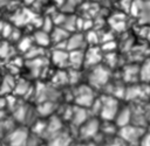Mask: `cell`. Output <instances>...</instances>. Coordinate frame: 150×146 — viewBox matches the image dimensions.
Returning a JSON list of instances; mask_svg holds the SVG:
<instances>
[{"label":"cell","instance_id":"d590c367","mask_svg":"<svg viewBox=\"0 0 150 146\" xmlns=\"http://www.w3.org/2000/svg\"><path fill=\"white\" fill-rule=\"evenodd\" d=\"M11 46L8 42H5V41H1L0 42V57L1 58H6L8 56H11Z\"/></svg>","mask_w":150,"mask_h":146},{"label":"cell","instance_id":"f1b7e54d","mask_svg":"<svg viewBox=\"0 0 150 146\" xmlns=\"http://www.w3.org/2000/svg\"><path fill=\"white\" fill-rule=\"evenodd\" d=\"M46 127H47V121L45 120H36L33 125H32V133L39 135V137H43L45 132H46Z\"/></svg>","mask_w":150,"mask_h":146},{"label":"cell","instance_id":"c3c4849f","mask_svg":"<svg viewBox=\"0 0 150 146\" xmlns=\"http://www.w3.org/2000/svg\"><path fill=\"white\" fill-rule=\"evenodd\" d=\"M5 118H6V112H5V110H0V121L4 120Z\"/></svg>","mask_w":150,"mask_h":146},{"label":"cell","instance_id":"d6986e66","mask_svg":"<svg viewBox=\"0 0 150 146\" xmlns=\"http://www.w3.org/2000/svg\"><path fill=\"white\" fill-rule=\"evenodd\" d=\"M15 79L12 75H6L0 84V96H7L11 95V92L14 91L15 88Z\"/></svg>","mask_w":150,"mask_h":146},{"label":"cell","instance_id":"9c48e42d","mask_svg":"<svg viewBox=\"0 0 150 146\" xmlns=\"http://www.w3.org/2000/svg\"><path fill=\"white\" fill-rule=\"evenodd\" d=\"M90 118V113H89V109L87 107H82L79 105H74V110H73V117L70 119L71 125L75 127H80L84 121H87Z\"/></svg>","mask_w":150,"mask_h":146},{"label":"cell","instance_id":"5b68a950","mask_svg":"<svg viewBox=\"0 0 150 146\" xmlns=\"http://www.w3.org/2000/svg\"><path fill=\"white\" fill-rule=\"evenodd\" d=\"M34 98L38 103L41 102H56L61 97V92L53 84L38 83L34 91Z\"/></svg>","mask_w":150,"mask_h":146},{"label":"cell","instance_id":"f546056e","mask_svg":"<svg viewBox=\"0 0 150 146\" xmlns=\"http://www.w3.org/2000/svg\"><path fill=\"white\" fill-rule=\"evenodd\" d=\"M43 47H38V46H32L30 49L25 54L26 55V58L27 60H30V58H36V57H43Z\"/></svg>","mask_w":150,"mask_h":146},{"label":"cell","instance_id":"d6a6232c","mask_svg":"<svg viewBox=\"0 0 150 146\" xmlns=\"http://www.w3.org/2000/svg\"><path fill=\"white\" fill-rule=\"evenodd\" d=\"M82 2V0H66V2L62 5V7H61V11L64 13V12H67V13H70V12H73L74 9H75V7H77Z\"/></svg>","mask_w":150,"mask_h":146},{"label":"cell","instance_id":"44dd1931","mask_svg":"<svg viewBox=\"0 0 150 146\" xmlns=\"http://www.w3.org/2000/svg\"><path fill=\"white\" fill-rule=\"evenodd\" d=\"M29 109H30V107H29L26 103H19V102H18L16 106L13 109V117H14V119H15L16 121L25 123Z\"/></svg>","mask_w":150,"mask_h":146},{"label":"cell","instance_id":"f6af8a7d","mask_svg":"<svg viewBox=\"0 0 150 146\" xmlns=\"http://www.w3.org/2000/svg\"><path fill=\"white\" fill-rule=\"evenodd\" d=\"M76 146H98L94 140H82L81 142L76 144Z\"/></svg>","mask_w":150,"mask_h":146},{"label":"cell","instance_id":"60d3db41","mask_svg":"<svg viewBox=\"0 0 150 146\" xmlns=\"http://www.w3.org/2000/svg\"><path fill=\"white\" fill-rule=\"evenodd\" d=\"M12 32H13V27H12L11 25H8V23H4L2 29H1V34H2V36L6 37V39H9Z\"/></svg>","mask_w":150,"mask_h":146},{"label":"cell","instance_id":"5bb4252c","mask_svg":"<svg viewBox=\"0 0 150 146\" xmlns=\"http://www.w3.org/2000/svg\"><path fill=\"white\" fill-rule=\"evenodd\" d=\"M73 144V139L69 132L62 130L50 139H48L47 146H70Z\"/></svg>","mask_w":150,"mask_h":146},{"label":"cell","instance_id":"8d00e7d4","mask_svg":"<svg viewBox=\"0 0 150 146\" xmlns=\"http://www.w3.org/2000/svg\"><path fill=\"white\" fill-rule=\"evenodd\" d=\"M41 29L47 32V33H52V30L54 29V22H53V19L52 16H46L43 19V22H42V26H41Z\"/></svg>","mask_w":150,"mask_h":146},{"label":"cell","instance_id":"8fae6325","mask_svg":"<svg viewBox=\"0 0 150 146\" xmlns=\"http://www.w3.org/2000/svg\"><path fill=\"white\" fill-rule=\"evenodd\" d=\"M62 130H63V124H62L61 118L57 116H52L49 118V120L47 121V127H46L43 138H46L48 140L52 137H54L55 134H57L59 132H61Z\"/></svg>","mask_w":150,"mask_h":146},{"label":"cell","instance_id":"1f68e13d","mask_svg":"<svg viewBox=\"0 0 150 146\" xmlns=\"http://www.w3.org/2000/svg\"><path fill=\"white\" fill-rule=\"evenodd\" d=\"M32 46H33V43H32V39L28 37V36L21 37V39L18 41V49H19L21 53H25V54H26V53L30 49Z\"/></svg>","mask_w":150,"mask_h":146},{"label":"cell","instance_id":"484cf974","mask_svg":"<svg viewBox=\"0 0 150 146\" xmlns=\"http://www.w3.org/2000/svg\"><path fill=\"white\" fill-rule=\"evenodd\" d=\"M69 83V78H68V71L64 70H57L53 77H52V84L55 86H60V85H64Z\"/></svg>","mask_w":150,"mask_h":146},{"label":"cell","instance_id":"b9f144b4","mask_svg":"<svg viewBox=\"0 0 150 146\" xmlns=\"http://www.w3.org/2000/svg\"><path fill=\"white\" fill-rule=\"evenodd\" d=\"M138 146H150V132H145V134L141 139Z\"/></svg>","mask_w":150,"mask_h":146},{"label":"cell","instance_id":"ab89813d","mask_svg":"<svg viewBox=\"0 0 150 146\" xmlns=\"http://www.w3.org/2000/svg\"><path fill=\"white\" fill-rule=\"evenodd\" d=\"M104 60H107V67H114L116 64V61H117V57L114 53H107L103 57Z\"/></svg>","mask_w":150,"mask_h":146},{"label":"cell","instance_id":"3957f363","mask_svg":"<svg viewBox=\"0 0 150 146\" xmlns=\"http://www.w3.org/2000/svg\"><path fill=\"white\" fill-rule=\"evenodd\" d=\"M100 98L102 102V107H101V112L98 117L102 120H115L116 114L118 110L121 109L118 98L111 95H107V93L101 96Z\"/></svg>","mask_w":150,"mask_h":146},{"label":"cell","instance_id":"7c38bea8","mask_svg":"<svg viewBox=\"0 0 150 146\" xmlns=\"http://www.w3.org/2000/svg\"><path fill=\"white\" fill-rule=\"evenodd\" d=\"M131 118H132V110H131V106L129 105H124V106H121V109L118 110L117 114H116V118H115V124L120 127H123V126H127L129 124H131Z\"/></svg>","mask_w":150,"mask_h":146},{"label":"cell","instance_id":"681fc988","mask_svg":"<svg viewBox=\"0 0 150 146\" xmlns=\"http://www.w3.org/2000/svg\"><path fill=\"white\" fill-rule=\"evenodd\" d=\"M35 1H36V0H23V2H25L26 5H28V6L34 5V4H35Z\"/></svg>","mask_w":150,"mask_h":146},{"label":"cell","instance_id":"7bdbcfd3","mask_svg":"<svg viewBox=\"0 0 150 146\" xmlns=\"http://www.w3.org/2000/svg\"><path fill=\"white\" fill-rule=\"evenodd\" d=\"M20 39H21V34H20L19 28H13V32L9 36V40L11 41H19Z\"/></svg>","mask_w":150,"mask_h":146},{"label":"cell","instance_id":"e575fe53","mask_svg":"<svg viewBox=\"0 0 150 146\" xmlns=\"http://www.w3.org/2000/svg\"><path fill=\"white\" fill-rule=\"evenodd\" d=\"M50 16H52V19H53L54 25H56V26H62L63 22H64V20H66V16H67V15L61 11V12H54Z\"/></svg>","mask_w":150,"mask_h":146},{"label":"cell","instance_id":"6da1fadb","mask_svg":"<svg viewBox=\"0 0 150 146\" xmlns=\"http://www.w3.org/2000/svg\"><path fill=\"white\" fill-rule=\"evenodd\" d=\"M110 69L107 65L97 64L91 67L88 75V84L94 89H103L109 84Z\"/></svg>","mask_w":150,"mask_h":146},{"label":"cell","instance_id":"8992f818","mask_svg":"<svg viewBox=\"0 0 150 146\" xmlns=\"http://www.w3.org/2000/svg\"><path fill=\"white\" fill-rule=\"evenodd\" d=\"M77 130H79L77 134L81 140H94L95 137L100 133L101 121L96 117H90Z\"/></svg>","mask_w":150,"mask_h":146},{"label":"cell","instance_id":"f5cc1de1","mask_svg":"<svg viewBox=\"0 0 150 146\" xmlns=\"http://www.w3.org/2000/svg\"><path fill=\"white\" fill-rule=\"evenodd\" d=\"M46 146H47V145H46Z\"/></svg>","mask_w":150,"mask_h":146},{"label":"cell","instance_id":"bcb514c9","mask_svg":"<svg viewBox=\"0 0 150 146\" xmlns=\"http://www.w3.org/2000/svg\"><path fill=\"white\" fill-rule=\"evenodd\" d=\"M6 106H7L6 96H0V110H5Z\"/></svg>","mask_w":150,"mask_h":146},{"label":"cell","instance_id":"d4e9b609","mask_svg":"<svg viewBox=\"0 0 150 146\" xmlns=\"http://www.w3.org/2000/svg\"><path fill=\"white\" fill-rule=\"evenodd\" d=\"M124 81L128 82L129 84H134L136 78L139 79V68H135L132 65H128L124 69Z\"/></svg>","mask_w":150,"mask_h":146},{"label":"cell","instance_id":"4316f807","mask_svg":"<svg viewBox=\"0 0 150 146\" xmlns=\"http://www.w3.org/2000/svg\"><path fill=\"white\" fill-rule=\"evenodd\" d=\"M139 81L145 84L150 83V58L144 60L139 67Z\"/></svg>","mask_w":150,"mask_h":146},{"label":"cell","instance_id":"7402d4cb","mask_svg":"<svg viewBox=\"0 0 150 146\" xmlns=\"http://www.w3.org/2000/svg\"><path fill=\"white\" fill-rule=\"evenodd\" d=\"M70 33L67 32L63 27L61 26H57L55 27L52 33H50V39H52V42L53 43H59V42H62V41H67V39L69 37Z\"/></svg>","mask_w":150,"mask_h":146},{"label":"cell","instance_id":"cb8c5ba5","mask_svg":"<svg viewBox=\"0 0 150 146\" xmlns=\"http://www.w3.org/2000/svg\"><path fill=\"white\" fill-rule=\"evenodd\" d=\"M30 90V85H29V82L21 78L19 81H16L15 83V88H14V91H13V95H15L16 97H26V95L28 93V91Z\"/></svg>","mask_w":150,"mask_h":146},{"label":"cell","instance_id":"277c9868","mask_svg":"<svg viewBox=\"0 0 150 146\" xmlns=\"http://www.w3.org/2000/svg\"><path fill=\"white\" fill-rule=\"evenodd\" d=\"M145 132L146 131L144 127H139L134 124H129L127 126L120 127L117 135L127 145H136V144H139V141L143 138V135L145 134Z\"/></svg>","mask_w":150,"mask_h":146},{"label":"cell","instance_id":"836d02e7","mask_svg":"<svg viewBox=\"0 0 150 146\" xmlns=\"http://www.w3.org/2000/svg\"><path fill=\"white\" fill-rule=\"evenodd\" d=\"M84 36H86L87 43H89V44H91V46L97 44L98 41H100V36H98V34H97L95 30H88Z\"/></svg>","mask_w":150,"mask_h":146},{"label":"cell","instance_id":"52a82bcc","mask_svg":"<svg viewBox=\"0 0 150 146\" xmlns=\"http://www.w3.org/2000/svg\"><path fill=\"white\" fill-rule=\"evenodd\" d=\"M29 132L25 127H15L6 137V146H27Z\"/></svg>","mask_w":150,"mask_h":146},{"label":"cell","instance_id":"7dc6e473","mask_svg":"<svg viewBox=\"0 0 150 146\" xmlns=\"http://www.w3.org/2000/svg\"><path fill=\"white\" fill-rule=\"evenodd\" d=\"M13 1H16V0H0V7H5V6H8L11 2Z\"/></svg>","mask_w":150,"mask_h":146},{"label":"cell","instance_id":"4dcf8cb0","mask_svg":"<svg viewBox=\"0 0 150 146\" xmlns=\"http://www.w3.org/2000/svg\"><path fill=\"white\" fill-rule=\"evenodd\" d=\"M76 21H77V18L75 15H67L66 16V20L63 22V25L61 27H63L67 32L71 33L76 29Z\"/></svg>","mask_w":150,"mask_h":146},{"label":"cell","instance_id":"7a4b0ae2","mask_svg":"<svg viewBox=\"0 0 150 146\" xmlns=\"http://www.w3.org/2000/svg\"><path fill=\"white\" fill-rule=\"evenodd\" d=\"M96 98L97 97L95 96L94 88L90 86L89 84L77 85L73 91V100H74L75 105H79L82 107L89 109Z\"/></svg>","mask_w":150,"mask_h":146},{"label":"cell","instance_id":"f907efd6","mask_svg":"<svg viewBox=\"0 0 150 146\" xmlns=\"http://www.w3.org/2000/svg\"><path fill=\"white\" fill-rule=\"evenodd\" d=\"M55 2H56L57 5H60V6L62 7V5H63V4L66 2V0H55Z\"/></svg>","mask_w":150,"mask_h":146},{"label":"cell","instance_id":"83f0119b","mask_svg":"<svg viewBox=\"0 0 150 146\" xmlns=\"http://www.w3.org/2000/svg\"><path fill=\"white\" fill-rule=\"evenodd\" d=\"M15 128L13 120H8V119H4L0 121V137H7L13 130Z\"/></svg>","mask_w":150,"mask_h":146},{"label":"cell","instance_id":"9a60e30c","mask_svg":"<svg viewBox=\"0 0 150 146\" xmlns=\"http://www.w3.org/2000/svg\"><path fill=\"white\" fill-rule=\"evenodd\" d=\"M86 43H87L86 36H84L82 33H74V34H70L69 37L67 39V50H68V51H71V50L82 49Z\"/></svg>","mask_w":150,"mask_h":146},{"label":"cell","instance_id":"f35d334b","mask_svg":"<svg viewBox=\"0 0 150 146\" xmlns=\"http://www.w3.org/2000/svg\"><path fill=\"white\" fill-rule=\"evenodd\" d=\"M116 48H117V44H116V42L114 40L103 42L102 43V47H101L102 51H104V53H114Z\"/></svg>","mask_w":150,"mask_h":146},{"label":"cell","instance_id":"ffe728a7","mask_svg":"<svg viewBox=\"0 0 150 146\" xmlns=\"http://www.w3.org/2000/svg\"><path fill=\"white\" fill-rule=\"evenodd\" d=\"M143 91H142V86L139 84H129L128 86H125V93H124V99L132 102L136 100L137 98H139L142 96Z\"/></svg>","mask_w":150,"mask_h":146},{"label":"cell","instance_id":"816d5d0a","mask_svg":"<svg viewBox=\"0 0 150 146\" xmlns=\"http://www.w3.org/2000/svg\"><path fill=\"white\" fill-rule=\"evenodd\" d=\"M145 1H150V0H145Z\"/></svg>","mask_w":150,"mask_h":146},{"label":"cell","instance_id":"603a6c76","mask_svg":"<svg viewBox=\"0 0 150 146\" xmlns=\"http://www.w3.org/2000/svg\"><path fill=\"white\" fill-rule=\"evenodd\" d=\"M33 40L35 41V43L40 47H46L48 46L50 42H52V39H50V34L40 29V30H36L33 35Z\"/></svg>","mask_w":150,"mask_h":146},{"label":"cell","instance_id":"4fadbf2b","mask_svg":"<svg viewBox=\"0 0 150 146\" xmlns=\"http://www.w3.org/2000/svg\"><path fill=\"white\" fill-rule=\"evenodd\" d=\"M26 65L29 69L30 75L33 77H39L40 75H42V71L47 65V61L45 60V57L30 58L26 62Z\"/></svg>","mask_w":150,"mask_h":146},{"label":"cell","instance_id":"ee69618b","mask_svg":"<svg viewBox=\"0 0 150 146\" xmlns=\"http://www.w3.org/2000/svg\"><path fill=\"white\" fill-rule=\"evenodd\" d=\"M132 2H134V0H121V6L123 7L124 11H130Z\"/></svg>","mask_w":150,"mask_h":146},{"label":"cell","instance_id":"e0dca14e","mask_svg":"<svg viewBox=\"0 0 150 146\" xmlns=\"http://www.w3.org/2000/svg\"><path fill=\"white\" fill-rule=\"evenodd\" d=\"M57 110V104L56 102H41L36 106L38 114L42 118L46 117H52L53 113Z\"/></svg>","mask_w":150,"mask_h":146},{"label":"cell","instance_id":"30bf717a","mask_svg":"<svg viewBox=\"0 0 150 146\" xmlns=\"http://www.w3.org/2000/svg\"><path fill=\"white\" fill-rule=\"evenodd\" d=\"M35 18L36 16L34 15V13L30 9H28V8L18 9L15 12V14L12 16L13 22L16 26H23V25H27V23H33Z\"/></svg>","mask_w":150,"mask_h":146},{"label":"cell","instance_id":"ba28073f","mask_svg":"<svg viewBox=\"0 0 150 146\" xmlns=\"http://www.w3.org/2000/svg\"><path fill=\"white\" fill-rule=\"evenodd\" d=\"M102 49L98 47H89V49H87L86 55H84V64L87 67H95L97 64H100V62L103 60V55H102Z\"/></svg>","mask_w":150,"mask_h":146},{"label":"cell","instance_id":"74e56055","mask_svg":"<svg viewBox=\"0 0 150 146\" xmlns=\"http://www.w3.org/2000/svg\"><path fill=\"white\" fill-rule=\"evenodd\" d=\"M80 77H81V75H80L79 69H73V68H70V69L68 70V78H69V83H71V84H76V83L79 82Z\"/></svg>","mask_w":150,"mask_h":146},{"label":"cell","instance_id":"ac0fdd59","mask_svg":"<svg viewBox=\"0 0 150 146\" xmlns=\"http://www.w3.org/2000/svg\"><path fill=\"white\" fill-rule=\"evenodd\" d=\"M84 55L83 49L71 50L69 51V65L73 69H80L84 64Z\"/></svg>","mask_w":150,"mask_h":146},{"label":"cell","instance_id":"2e32d148","mask_svg":"<svg viewBox=\"0 0 150 146\" xmlns=\"http://www.w3.org/2000/svg\"><path fill=\"white\" fill-rule=\"evenodd\" d=\"M52 61L55 65L60 68L69 65V51L61 50V49H54L52 53Z\"/></svg>","mask_w":150,"mask_h":146}]
</instances>
